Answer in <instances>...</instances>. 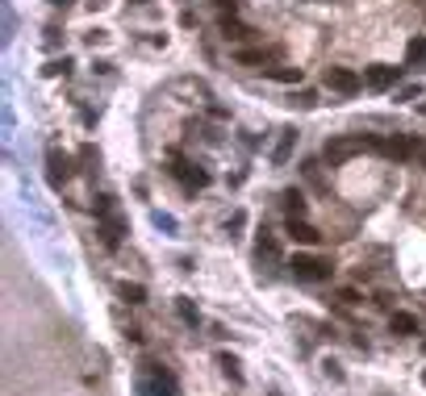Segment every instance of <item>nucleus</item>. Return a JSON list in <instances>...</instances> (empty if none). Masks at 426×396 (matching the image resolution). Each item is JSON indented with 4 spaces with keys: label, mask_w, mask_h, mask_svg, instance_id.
Instances as JSON below:
<instances>
[{
    "label": "nucleus",
    "mask_w": 426,
    "mask_h": 396,
    "mask_svg": "<svg viewBox=\"0 0 426 396\" xmlns=\"http://www.w3.org/2000/svg\"><path fill=\"white\" fill-rule=\"evenodd\" d=\"M289 267H293V276L305 280V284H322V280H330V271H335L330 259H318V255H293Z\"/></svg>",
    "instance_id": "1"
},
{
    "label": "nucleus",
    "mask_w": 426,
    "mask_h": 396,
    "mask_svg": "<svg viewBox=\"0 0 426 396\" xmlns=\"http://www.w3.org/2000/svg\"><path fill=\"white\" fill-rule=\"evenodd\" d=\"M364 146H376V138H335V142H326L322 159H326L330 167H339V163H347L351 155H360Z\"/></svg>",
    "instance_id": "2"
},
{
    "label": "nucleus",
    "mask_w": 426,
    "mask_h": 396,
    "mask_svg": "<svg viewBox=\"0 0 426 396\" xmlns=\"http://www.w3.org/2000/svg\"><path fill=\"white\" fill-rule=\"evenodd\" d=\"M326 88L339 92V96H356L364 88V79L351 71V67H326Z\"/></svg>",
    "instance_id": "3"
},
{
    "label": "nucleus",
    "mask_w": 426,
    "mask_h": 396,
    "mask_svg": "<svg viewBox=\"0 0 426 396\" xmlns=\"http://www.w3.org/2000/svg\"><path fill=\"white\" fill-rule=\"evenodd\" d=\"M46 180H50V188H63V184L71 180V159H67L59 146L46 150Z\"/></svg>",
    "instance_id": "4"
},
{
    "label": "nucleus",
    "mask_w": 426,
    "mask_h": 396,
    "mask_svg": "<svg viewBox=\"0 0 426 396\" xmlns=\"http://www.w3.org/2000/svg\"><path fill=\"white\" fill-rule=\"evenodd\" d=\"M376 150H385L389 159H397V163H402V159H410V155L418 150V142H414L410 134H397V138H381V142H376Z\"/></svg>",
    "instance_id": "5"
},
{
    "label": "nucleus",
    "mask_w": 426,
    "mask_h": 396,
    "mask_svg": "<svg viewBox=\"0 0 426 396\" xmlns=\"http://www.w3.org/2000/svg\"><path fill=\"white\" fill-rule=\"evenodd\" d=\"M402 79V71L397 67H385V63H376V67H368V75H364V84L368 88H376V92H385V88H393Z\"/></svg>",
    "instance_id": "6"
},
{
    "label": "nucleus",
    "mask_w": 426,
    "mask_h": 396,
    "mask_svg": "<svg viewBox=\"0 0 426 396\" xmlns=\"http://www.w3.org/2000/svg\"><path fill=\"white\" fill-rule=\"evenodd\" d=\"M172 175H176L184 188H205V184H209V175H205V171H197V167H192V163H184V159H176Z\"/></svg>",
    "instance_id": "7"
},
{
    "label": "nucleus",
    "mask_w": 426,
    "mask_h": 396,
    "mask_svg": "<svg viewBox=\"0 0 426 396\" xmlns=\"http://www.w3.org/2000/svg\"><path fill=\"white\" fill-rule=\"evenodd\" d=\"M289 238L301 242V246H318V242H322V234H318L310 221H301V217H289Z\"/></svg>",
    "instance_id": "8"
},
{
    "label": "nucleus",
    "mask_w": 426,
    "mask_h": 396,
    "mask_svg": "<svg viewBox=\"0 0 426 396\" xmlns=\"http://www.w3.org/2000/svg\"><path fill=\"white\" fill-rule=\"evenodd\" d=\"M121 234H125V225H121V217H113V213H109V217L100 221V242H105L109 251H117V246H121Z\"/></svg>",
    "instance_id": "9"
},
{
    "label": "nucleus",
    "mask_w": 426,
    "mask_h": 396,
    "mask_svg": "<svg viewBox=\"0 0 426 396\" xmlns=\"http://www.w3.org/2000/svg\"><path fill=\"white\" fill-rule=\"evenodd\" d=\"M218 29H222V38H226V42H243V38H251V29H247V25L234 17V13H226Z\"/></svg>",
    "instance_id": "10"
},
{
    "label": "nucleus",
    "mask_w": 426,
    "mask_h": 396,
    "mask_svg": "<svg viewBox=\"0 0 426 396\" xmlns=\"http://www.w3.org/2000/svg\"><path fill=\"white\" fill-rule=\"evenodd\" d=\"M406 63H410L414 71H426V38H423V33L406 42Z\"/></svg>",
    "instance_id": "11"
},
{
    "label": "nucleus",
    "mask_w": 426,
    "mask_h": 396,
    "mask_svg": "<svg viewBox=\"0 0 426 396\" xmlns=\"http://www.w3.org/2000/svg\"><path fill=\"white\" fill-rule=\"evenodd\" d=\"M293 142H297V129H280V142H276V150H272V163H289Z\"/></svg>",
    "instance_id": "12"
},
{
    "label": "nucleus",
    "mask_w": 426,
    "mask_h": 396,
    "mask_svg": "<svg viewBox=\"0 0 426 396\" xmlns=\"http://www.w3.org/2000/svg\"><path fill=\"white\" fill-rule=\"evenodd\" d=\"M234 58L243 63V67H268V58H272V50H234Z\"/></svg>",
    "instance_id": "13"
},
{
    "label": "nucleus",
    "mask_w": 426,
    "mask_h": 396,
    "mask_svg": "<svg viewBox=\"0 0 426 396\" xmlns=\"http://www.w3.org/2000/svg\"><path fill=\"white\" fill-rule=\"evenodd\" d=\"M389 330L393 334H418V317L414 313H393L389 317Z\"/></svg>",
    "instance_id": "14"
},
{
    "label": "nucleus",
    "mask_w": 426,
    "mask_h": 396,
    "mask_svg": "<svg viewBox=\"0 0 426 396\" xmlns=\"http://www.w3.org/2000/svg\"><path fill=\"white\" fill-rule=\"evenodd\" d=\"M268 75L280 84H301V67H268Z\"/></svg>",
    "instance_id": "15"
},
{
    "label": "nucleus",
    "mask_w": 426,
    "mask_h": 396,
    "mask_svg": "<svg viewBox=\"0 0 426 396\" xmlns=\"http://www.w3.org/2000/svg\"><path fill=\"white\" fill-rule=\"evenodd\" d=\"M117 292H121V301H130V305H142V301H146V288H142V284H130V280H125Z\"/></svg>",
    "instance_id": "16"
},
{
    "label": "nucleus",
    "mask_w": 426,
    "mask_h": 396,
    "mask_svg": "<svg viewBox=\"0 0 426 396\" xmlns=\"http://www.w3.org/2000/svg\"><path fill=\"white\" fill-rule=\"evenodd\" d=\"M284 205H289V217H301V213H305V196H301L297 188L284 192Z\"/></svg>",
    "instance_id": "17"
},
{
    "label": "nucleus",
    "mask_w": 426,
    "mask_h": 396,
    "mask_svg": "<svg viewBox=\"0 0 426 396\" xmlns=\"http://www.w3.org/2000/svg\"><path fill=\"white\" fill-rule=\"evenodd\" d=\"M289 104H293V109H314V104H318V96H314L310 88H301V92H293V96H289Z\"/></svg>",
    "instance_id": "18"
},
{
    "label": "nucleus",
    "mask_w": 426,
    "mask_h": 396,
    "mask_svg": "<svg viewBox=\"0 0 426 396\" xmlns=\"http://www.w3.org/2000/svg\"><path fill=\"white\" fill-rule=\"evenodd\" d=\"M259 255H264V259H280V242L268 238V234H259Z\"/></svg>",
    "instance_id": "19"
},
{
    "label": "nucleus",
    "mask_w": 426,
    "mask_h": 396,
    "mask_svg": "<svg viewBox=\"0 0 426 396\" xmlns=\"http://www.w3.org/2000/svg\"><path fill=\"white\" fill-rule=\"evenodd\" d=\"M176 309H180V317H184L188 326H197V322H201V313H197V305H192V301H176Z\"/></svg>",
    "instance_id": "20"
},
{
    "label": "nucleus",
    "mask_w": 426,
    "mask_h": 396,
    "mask_svg": "<svg viewBox=\"0 0 426 396\" xmlns=\"http://www.w3.org/2000/svg\"><path fill=\"white\" fill-rule=\"evenodd\" d=\"M305 180H310L314 188H326V180H322V167H318V163H305Z\"/></svg>",
    "instance_id": "21"
},
{
    "label": "nucleus",
    "mask_w": 426,
    "mask_h": 396,
    "mask_svg": "<svg viewBox=\"0 0 426 396\" xmlns=\"http://www.w3.org/2000/svg\"><path fill=\"white\" fill-rule=\"evenodd\" d=\"M42 71H46V75H67V71H71V63H67V58H54V63H46Z\"/></svg>",
    "instance_id": "22"
},
{
    "label": "nucleus",
    "mask_w": 426,
    "mask_h": 396,
    "mask_svg": "<svg viewBox=\"0 0 426 396\" xmlns=\"http://www.w3.org/2000/svg\"><path fill=\"white\" fill-rule=\"evenodd\" d=\"M339 305H360V292L356 288H339Z\"/></svg>",
    "instance_id": "23"
},
{
    "label": "nucleus",
    "mask_w": 426,
    "mask_h": 396,
    "mask_svg": "<svg viewBox=\"0 0 426 396\" xmlns=\"http://www.w3.org/2000/svg\"><path fill=\"white\" fill-rule=\"evenodd\" d=\"M222 372H226V376H230V380H243V376H238V363H234V359H230V355H222Z\"/></svg>",
    "instance_id": "24"
},
{
    "label": "nucleus",
    "mask_w": 426,
    "mask_h": 396,
    "mask_svg": "<svg viewBox=\"0 0 426 396\" xmlns=\"http://www.w3.org/2000/svg\"><path fill=\"white\" fill-rule=\"evenodd\" d=\"M50 4H59V8H67V4H71V0H50Z\"/></svg>",
    "instance_id": "25"
},
{
    "label": "nucleus",
    "mask_w": 426,
    "mask_h": 396,
    "mask_svg": "<svg viewBox=\"0 0 426 396\" xmlns=\"http://www.w3.org/2000/svg\"><path fill=\"white\" fill-rule=\"evenodd\" d=\"M423 384H426V372H423Z\"/></svg>",
    "instance_id": "26"
},
{
    "label": "nucleus",
    "mask_w": 426,
    "mask_h": 396,
    "mask_svg": "<svg viewBox=\"0 0 426 396\" xmlns=\"http://www.w3.org/2000/svg\"><path fill=\"white\" fill-rule=\"evenodd\" d=\"M423 351H426V342H423Z\"/></svg>",
    "instance_id": "27"
}]
</instances>
